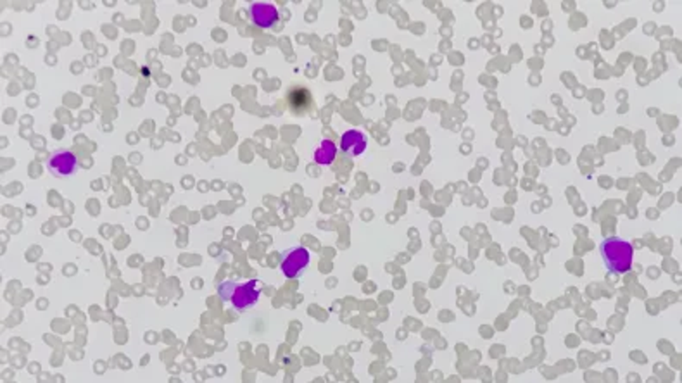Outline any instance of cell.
I'll return each mask as SVG.
<instances>
[{
  "instance_id": "6da1fadb",
  "label": "cell",
  "mask_w": 682,
  "mask_h": 383,
  "mask_svg": "<svg viewBox=\"0 0 682 383\" xmlns=\"http://www.w3.org/2000/svg\"><path fill=\"white\" fill-rule=\"evenodd\" d=\"M603 261L612 273H625L631 270L634 250L629 242L622 240V238H606L600 245Z\"/></svg>"
},
{
  "instance_id": "7a4b0ae2",
  "label": "cell",
  "mask_w": 682,
  "mask_h": 383,
  "mask_svg": "<svg viewBox=\"0 0 682 383\" xmlns=\"http://www.w3.org/2000/svg\"><path fill=\"white\" fill-rule=\"evenodd\" d=\"M309 265V252L304 247L285 250L282 254L280 268L287 278H297Z\"/></svg>"
},
{
  "instance_id": "3957f363",
  "label": "cell",
  "mask_w": 682,
  "mask_h": 383,
  "mask_svg": "<svg viewBox=\"0 0 682 383\" xmlns=\"http://www.w3.org/2000/svg\"><path fill=\"white\" fill-rule=\"evenodd\" d=\"M47 167H49L50 173L57 174V177H70L78 170V161L70 150H55L50 155Z\"/></svg>"
},
{
  "instance_id": "277c9868",
  "label": "cell",
  "mask_w": 682,
  "mask_h": 383,
  "mask_svg": "<svg viewBox=\"0 0 682 383\" xmlns=\"http://www.w3.org/2000/svg\"><path fill=\"white\" fill-rule=\"evenodd\" d=\"M259 299V289H258V280H251L247 283H242V285H237L235 289V294L232 297V304L237 311H247L251 307L256 306Z\"/></svg>"
},
{
  "instance_id": "5b68a950",
  "label": "cell",
  "mask_w": 682,
  "mask_h": 383,
  "mask_svg": "<svg viewBox=\"0 0 682 383\" xmlns=\"http://www.w3.org/2000/svg\"><path fill=\"white\" fill-rule=\"evenodd\" d=\"M249 16L253 25L259 28H271L277 25L278 21V9L273 4L254 2L249 7Z\"/></svg>"
},
{
  "instance_id": "8992f818",
  "label": "cell",
  "mask_w": 682,
  "mask_h": 383,
  "mask_svg": "<svg viewBox=\"0 0 682 383\" xmlns=\"http://www.w3.org/2000/svg\"><path fill=\"white\" fill-rule=\"evenodd\" d=\"M341 149L344 150V152L348 155H353V157H356V155H361L366 149L365 133H361V131H358V130L346 131V133L342 135Z\"/></svg>"
},
{
  "instance_id": "52a82bcc",
  "label": "cell",
  "mask_w": 682,
  "mask_h": 383,
  "mask_svg": "<svg viewBox=\"0 0 682 383\" xmlns=\"http://www.w3.org/2000/svg\"><path fill=\"white\" fill-rule=\"evenodd\" d=\"M335 154H337V147H335V143L332 140H323L320 143V147L317 149V152H314V161H317L318 165L326 166L334 161Z\"/></svg>"
},
{
  "instance_id": "ba28073f",
  "label": "cell",
  "mask_w": 682,
  "mask_h": 383,
  "mask_svg": "<svg viewBox=\"0 0 682 383\" xmlns=\"http://www.w3.org/2000/svg\"><path fill=\"white\" fill-rule=\"evenodd\" d=\"M235 289H237V283L233 282H223L221 285L218 287V294L223 301H232Z\"/></svg>"
}]
</instances>
